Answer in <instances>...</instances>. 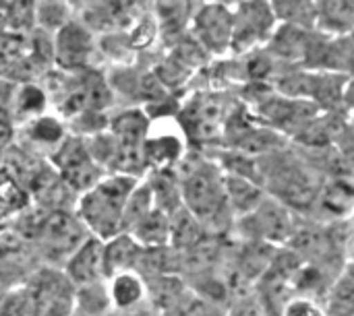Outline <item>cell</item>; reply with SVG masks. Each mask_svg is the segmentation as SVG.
<instances>
[{
    "mask_svg": "<svg viewBox=\"0 0 354 316\" xmlns=\"http://www.w3.org/2000/svg\"><path fill=\"white\" fill-rule=\"evenodd\" d=\"M137 188L135 178L114 176L100 180L79 201V219L100 238H116L122 230L124 207Z\"/></svg>",
    "mask_w": 354,
    "mask_h": 316,
    "instance_id": "6da1fadb",
    "label": "cell"
},
{
    "mask_svg": "<svg viewBox=\"0 0 354 316\" xmlns=\"http://www.w3.org/2000/svg\"><path fill=\"white\" fill-rule=\"evenodd\" d=\"M60 180L73 190H89L100 182V166L81 139H66L52 155Z\"/></svg>",
    "mask_w": 354,
    "mask_h": 316,
    "instance_id": "7a4b0ae2",
    "label": "cell"
},
{
    "mask_svg": "<svg viewBox=\"0 0 354 316\" xmlns=\"http://www.w3.org/2000/svg\"><path fill=\"white\" fill-rule=\"evenodd\" d=\"M39 236L44 244L54 255H75L85 244V226L81 219L68 215L66 211H54L50 213L39 226Z\"/></svg>",
    "mask_w": 354,
    "mask_h": 316,
    "instance_id": "3957f363",
    "label": "cell"
},
{
    "mask_svg": "<svg viewBox=\"0 0 354 316\" xmlns=\"http://www.w3.org/2000/svg\"><path fill=\"white\" fill-rule=\"evenodd\" d=\"M185 199L189 209L197 217L207 219L218 215V211L222 209L224 192L207 170H195L185 180Z\"/></svg>",
    "mask_w": 354,
    "mask_h": 316,
    "instance_id": "277c9868",
    "label": "cell"
},
{
    "mask_svg": "<svg viewBox=\"0 0 354 316\" xmlns=\"http://www.w3.org/2000/svg\"><path fill=\"white\" fill-rule=\"evenodd\" d=\"M91 52V35L77 23L64 25L56 35V60L62 68L75 70L85 66Z\"/></svg>",
    "mask_w": 354,
    "mask_h": 316,
    "instance_id": "5b68a950",
    "label": "cell"
},
{
    "mask_svg": "<svg viewBox=\"0 0 354 316\" xmlns=\"http://www.w3.org/2000/svg\"><path fill=\"white\" fill-rule=\"evenodd\" d=\"M68 279L75 284L89 286L106 275L104 269V244L100 240H85V244L68 259L66 265Z\"/></svg>",
    "mask_w": 354,
    "mask_h": 316,
    "instance_id": "8992f818",
    "label": "cell"
},
{
    "mask_svg": "<svg viewBox=\"0 0 354 316\" xmlns=\"http://www.w3.org/2000/svg\"><path fill=\"white\" fill-rule=\"evenodd\" d=\"M108 101V89L97 75H85L73 85L64 97V110L71 114L102 110Z\"/></svg>",
    "mask_w": 354,
    "mask_h": 316,
    "instance_id": "52a82bcc",
    "label": "cell"
},
{
    "mask_svg": "<svg viewBox=\"0 0 354 316\" xmlns=\"http://www.w3.org/2000/svg\"><path fill=\"white\" fill-rule=\"evenodd\" d=\"M276 190L292 205L297 207H305L313 201L315 192H317V182L315 178H311L307 172L299 170V168H288L276 174Z\"/></svg>",
    "mask_w": 354,
    "mask_h": 316,
    "instance_id": "ba28073f",
    "label": "cell"
},
{
    "mask_svg": "<svg viewBox=\"0 0 354 316\" xmlns=\"http://www.w3.org/2000/svg\"><path fill=\"white\" fill-rule=\"evenodd\" d=\"M141 259V244L131 236H116L104 246V269L106 275L127 273Z\"/></svg>",
    "mask_w": 354,
    "mask_h": 316,
    "instance_id": "9c48e42d",
    "label": "cell"
},
{
    "mask_svg": "<svg viewBox=\"0 0 354 316\" xmlns=\"http://www.w3.org/2000/svg\"><path fill=\"white\" fill-rule=\"evenodd\" d=\"M199 33L203 35V41L209 43L214 50H222L230 37V17L222 6H207L199 19H197Z\"/></svg>",
    "mask_w": 354,
    "mask_h": 316,
    "instance_id": "30bf717a",
    "label": "cell"
},
{
    "mask_svg": "<svg viewBox=\"0 0 354 316\" xmlns=\"http://www.w3.org/2000/svg\"><path fill=\"white\" fill-rule=\"evenodd\" d=\"M220 103L216 99H199L187 110L189 118V132L197 137H212L220 122Z\"/></svg>",
    "mask_w": 354,
    "mask_h": 316,
    "instance_id": "8fae6325",
    "label": "cell"
},
{
    "mask_svg": "<svg viewBox=\"0 0 354 316\" xmlns=\"http://www.w3.org/2000/svg\"><path fill=\"white\" fill-rule=\"evenodd\" d=\"M137 238L139 244H151V246H160L168 240L170 236V224L168 217L162 211H151L149 215H145L139 224H137Z\"/></svg>",
    "mask_w": 354,
    "mask_h": 316,
    "instance_id": "7c38bea8",
    "label": "cell"
},
{
    "mask_svg": "<svg viewBox=\"0 0 354 316\" xmlns=\"http://www.w3.org/2000/svg\"><path fill=\"white\" fill-rule=\"evenodd\" d=\"M180 147L174 137H158L149 139L143 145V157L151 166H168V161H174Z\"/></svg>",
    "mask_w": 354,
    "mask_h": 316,
    "instance_id": "4fadbf2b",
    "label": "cell"
},
{
    "mask_svg": "<svg viewBox=\"0 0 354 316\" xmlns=\"http://www.w3.org/2000/svg\"><path fill=\"white\" fill-rule=\"evenodd\" d=\"M143 296V288L139 277L131 275V273H120L114 277L112 282V300L116 306L120 308H129L133 304H137Z\"/></svg>",
    "mask_w": 354,
    "mask_h": 316,
    "instance_id": "5bb4252c",
    "label": "cell"
},
{
    "mask_svg": "<svg viewBox=\"0 0 354 316\" xmlns=\"http://www.w3.org/2000/svg\"><path fill=\"white\" fill-rule=\"evenodd\" d=\"M354 190L346 182H336L324 192V205L334 213H344L353 207Z\"/></svg>",
    "mask_w": 354,
    "mask_h": 316,
    "instance_id": "9a60e30c",
    "label": "cell"
},
{
    "mask_svg": "<svg viewBox=\"0 0 354 316\" xmlns=\"http://www.w3.org/2000/svg\"><path fill=\"white\" fill-rule=\"evenodd\" d=\"M170 236L180 246H195V242L199 240V228L191 215H183L180 211L174 224L170 226Z\"/></svg>",
    "mask_w": 354,
    "mask_h": 316,
    "instance_id": "2e32d148",
    "label": "cell"
},
{
    "mask_svg": "<svg viewBox=\"0 0 354 316\" xmlns=\"http://www.w3.org/2000/svg\"><path fill=\"white\" fill-rule=\"evenodd\" d=\"M62 137V128L54 118H37L31 124V139L39 143H56Z\"/></svg>",
    "mask_w": 354,
    "mask_h": 316,
    "instance_id": "e0dca14e",
    "label": "cell"
},
{
    "mask_svg": "<svg viewBox=\"0 0 354 316\" xmlns=\"http://www.w3.org/2000/svg\"><path fill=\"white\" fill-rule=\"evenodd\" d=\"M324 8L330 10L328 19L332 21V25H334L336 29L353 23L354 4H351V2H328V4H324Z\"/></svg>",
    "mask_w": 354,
    "mask_h": 316,
    "instance_id": "ac0fdd59",
    "label": "cell"
},
{
    "mask_svg": "<svg viewBox=\"0 0 354 316\" xmlns=\"http://www.w3.org/2000/svg\"><path fill=\"white\" fill-rule=\"evenodd\" d=\"M15 103L23 112H37L44 106V93L37 87H23L19 95L15 97Z\"/></svg>",
    "mask_w": 354,
    "mask_h": 316,
    "instance_id": "d6986e66",
    "label": "cell"
},
{
    "mask_svg": "<svg viewBox=\"0 0 354 316\" xmlns=\"http://www.w3.org/2000/svg\"><path fill=\"white\" fill-rule=\"evenodd\" d=\"M230 195L234 197V201L241 205V207H251L255 201H257V192L251 184H247L245 180H239V178H232L230 180Z\"/></svg>",
    "mask_w": 354,
    "mask_h": 316,
    "instance_id": "ffe728a7",
    "label": "cell"
},
{
    "mask_svg": "<svg viewBox=\"0 0 354 316\" xmlns=\"http://www.w3.org/2000/svg\"><path fill=\"white\" fill-rule=\"evenodd\" d=\"M303 46V35L301 33H297L295 29H286L280 37H278V41H276V50L278 52H282V54H295V50L299 48V50H303L301 48Z\"/></svg>",
    "mask_w": 354,
    "mask_h": 316,
    "instance_id": "44dd1931",
    "label": "cell"
},
{
    "mask_svg": "<svg viewBox=\"0 0 354 316\" xmlns=\"http://www.w3.org/2000/svg\"><path fill=\"white\" fill-rule=\"evenodd\" d=\"M288 316H319V313L307 302H297L288 308Z\"/></svg>",
    "mask_w": 354,
    "mask_h": 316,
    "instance_id": "7402d4cb",
    "label": "cell"
},
{
    "mask_svg": "<svg viewBox=\"0 0 354 316\" xmlns=\"http://www.w3.org/2000/svg\"><path fill=\"white\" fill-rule=\"evenodd\" d=\"M348 60H351V64H353V68H354V37H353V41L348 43Z\"/></svg>",
    "mask_w": 354,
    "mask_h": 316,
    "instance_id": "603a6c76",
    "label": "cell"
},
{
    "mask_svg": "<svg viewBox=\"0 0 354 316\" xmlns=\"http://www.w3.org/2000/svg\"><path fill=\"white\" fill-rule=\"evenodd\" d=\"M351 101L354 103V87H353V93H351Z\"/></svg>",
    "mask_w": 354,
    "mask_h": 316,
    "instance_id": "cb8c5ba5",
    "label": "cell"
}]
</instances>
